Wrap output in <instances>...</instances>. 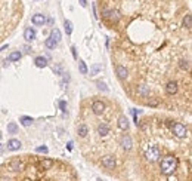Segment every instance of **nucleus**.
<instances>
[{"instance_id":"obj_11","label":"nucleus","mask_w":192,"mask_h":181,"mask_svg":"<svg viewBox=\"0 0 192 181\" xmlns=\"http://www.w3.org/2000/svg\"><path fill=\"white\" fill-rule=\"evenodd\" d=\"M53 165H55V162H53L52 159H47V157H44V159H41V160L38 162V168H40V169H44V171L50 169Z\"/></svg>"},{"instance_id":"obj_22","label":"nucleus","mask_w":192,"mask_h":181,"mask_svg":"<svg viewBox=\"0 0 192 181\" xmlns=\"http://www.w3.org/2000/svg\"><path fill=\"white\" fill-rule=\"evenodd\" d=\"M99 71H102V65L101 64H93L87 73H90V76H96V74H99Z\"/></svg>"},{"instance_id":"obj_28","label":"nucleus","mask_w":192,"mask_h":181,"mask_svg":"<svg viewBox=\"0 0 192 181\" xmlns=\"http://www.w3.org/2000/svg\"><path fill=\"white\" fill-rule=\"evenodd\" d=\"M18 132V125L15 122H9L7 123V134H16Z\"/></svg>"},{"instance_id":"obj_12","label":"nucleus","mask_w":192,"mask_h":181,"mask_svg":"<svg viewBox=\"0 0 192 181\" xmlns=\"http://www.w3.org/2000/svg\"><path fill=\"white\" fill-rule=\"evenodd\" d=\"M177 89H179V86H177V82H174V80H170V82L166 85V92H167L168 95L177 93Z\"/></svg>"},{"instance_id":"obj_4","label":"nucleus","mask_w":192,"mask_h":181,"mask_svg":"<svg viewBox=\"0 0 192 181\" xmlns=\"http://www.w3.org/2000/svg\"><path fill=\"white\" fill-rule=\"evenodd\" d=\"M120 145H121V148H123V150H126V151L132 150V145H133L132 136L127 135V134H124V135L120 138Z\"/></svg>"},{"instance_id":"obj_24","label":"nucleus","mask_w":192,"mask_h":181,"mask_svg":"<svg viewBox=\"0 0 192 181\" xmlns=\"http://www.w3.org/2000/svg\"><path fill=\"white\" fill-rule=\"evenodd\" d=\"M64 28H65L67 36H71V34H73V22H71L70 19H65V21H64Z\"/></svg>"},{"instance_id":"obj_19","label":"nucleus","mask_w":192,"mask_h":181,"mask_svg":"<svg viewBox=\"0 0 192 181\" xmlns=\"http://www.w3.org/2000/svg\"><path fill=\"white\" fill-rule=\"evenodd\" d=\"M33 117H30V116H21L19 117V123L22 125V126H31L33 125Z\"/></svg>"},{"instance_id":"obj_16","label":"nucleus","mask_w":192,"mask_h":181,"mask_svg":"<svg viewBox=\"0 0 192 181\" xmlns=\"http://www.w3.org/2000/svg\"><path fill=\"white\" fill-rule=\"evenodd\" d=\"M98 134L101 136H107L110 134V128H108V125H105V123H99L98 125Z\"/></svg>"},{"instance_id":"obj_35","label":"nucleus","mask_w":192,"mask_h":181,"mask_svg":"<svg viewBox=\"0 0 192 181\" xmlns=\"http://www.w3.org/2000/svg\"><path fill=\"white\" fill-rule=\"evenodd\" d=\"M148 104H149V105H157V104H158V101L152 99V101H148Z\"/></svg>"},{"instance_id":"obj_31","label":"nucleus","mask_w":192,"mask_h":181,"mask_svg":"<svg viewBox=\"0 0 192 181\" xmlns=\"http://www.w3.org/2000/svg\"><path fill=\"white\" fill-rule=\"evenodd\" d=\"M36 151H37V153H44V154H46V153L49 151V148H47L46 145H40V147L36 148Z\"/></svg>"},{"instance_id":"obj_7","label":"nucleus","mask_w":192,"mask_h":181,"mask_svg":"<svg viewBox=\"0 0 192 181\" xmlns=\"http://www.w3.org/2000/svg\"><path fill=\"white\" fill-rule=\"evenodd\" d=\"M92 111L95 113V114H102L104 111H105V104L101 101V99H96V101H93V104H92Z\"/></svg>"},{"instance_id":"obj_9","label":"nucleus","mask_w":192,"mask_h":181,"mask_svg":"<svg viewBox=\"0 0 192 181\" xmlns=\"http://www.w3.org/2000/svg\"><path fill=\"white\" fill-rule=\"evenodd\" d=\"M22 168H24V163H22V160H19V159H12V160L9 162V169L13 171V172L21 171Z\"/></svg>"},{"instance_id":"obj_20","label":"nucleus","mask_w":192,"mask_h":181,"mask_svg":"<svg viewBox=\"0 0 192 181\" xmlns=\"http://www.w3.org/2000/svg\"><path fill=\"white\" fill-rule=\"evenodd\" d=\"M61 31L58 30V28H52V31H50V39H53L56 43H59L61 42Z\"/></svg>"},{"instance_id":"obj_13","label":"nucleus","mask_w":192,"mask_h":181,"mask_svg":"<svg viewBox=\"0 0 192 181\" xmlns=\"http://www.w3.org/2000/svg\"><path fill=\"white\" fill-rule=\"evenodd\" d=\"M46 21H47V19H46V15H43V13H36V15L31 18V22H33L34 25H43Z\"/></svg>"},{"instance_id":"obj_23","label":"nucleus","mask_w":192,"mask_h":181,"mask_svg":"<svg viewBox=\"0 0 192 181\" xmlns=\"http://www.w3.org/2000/svg\"><path fill=\"white\" fill-rule=\"evenodd\" d=\"M183 27H185L186 30H191L192 28V15L191 13L185 15V18H183Z\"/></svg>"},{"instance_id":"obj_1","label":"nucleus","mask_w":192,"mask_h":181,"mask_svg":"<svg viewBox=\"0 0 192 181\" xmlns=\"http://www.w3.org/2000/svg\"><path fill=\"white\" fill-rule=\"evenodd\" d=\"M177 166H179V160H177V157H174L171 154L163 157L161 162H160V171H161V174H164L167 177L168 175H173L176 172Z\"/></svg>"},{"instance_id":"obj_38","label":"nucleus","mask_w":192,"mask_h":181,"mask_svg":"<svg viewBox=\"0 0 192 181\" xmlns=\"http://www.w3.org/2000/svg\"><path fill=\"white\" fill-rule=\"evenodd\" d=\"M0 139H1V132H0Z\"/></svg>"},{"instance_id":"obj_34","label":"nucleus","mask_w":192,"mask_h":181,"mask_svg":"<svg viewBox=\"0 0 192 181\" xmlns=\"http://www.w3.org/2000/svg\"><path fill=\"white\" fill-rule=\"evenodd\" d=\"M168 181H177V178L174 177V175H168V178H167Z\"/></svg>"},{"instance_id":"obj_18","label":"nucleus","mask_w":192,"mask_h":181,"mask_svg":"<svg viewBox=\"0 0 192 181\" xmlns=\"http://www.w3.org/2000/svg\"><path fill=\"white\" fill-rule=\"evenodd\" d=\"M34 64H36V67H38V68H44V67H47V59L44 56H36Z\"/></svg>"},{"instance_id":"obj_17","label":"nucleus","mask_w":192,"mask_h":181,"mask_svg":"<svg viewBox=\"0 0 192 181\" xmlns=\"http://www.w3.org/2000/svg\"><path fill=\"white\" fill-rule=\"evenodd\" d=\"M77 134H78V136H81V138L87 136V134H89V128H87V125H84V123L78 125V128H77Z\"/></svg>"},{"instance_id":"obj_32","label":"nucleus","mask_w":192,"mask_h":181,"mask_svg":"<svg viewBox=\"0 0 192 181\" xmlns=\"http://www.w3.org/2000/svg\"><path fill=\"white\" fill-rule=\"evenodd\" d=\"M59 107H61L62 113H67V102H65V101H61V102H59Z\"/></svg>"},{"instance_id":"obj_27","label":"nucleus","mask_w":192,"mask_h":181,"mask_svg":"<svg viewBox=\"0 0 192 181\" xmlns=\"http://www.w3.org/2000/svg\"><path fill=\"white\" fill-rule=\"evenodd\" d=\"M78 70H80L81 74H87V71H89V68H87V65L83 59H78Z\"/></svg>"},{"instance_id":"obj_5","label":"nucleus","mask_w":192,"mask_h":181,"mask_svg":"<svg viewBox=\"0 0 192 181\" xmlns=\"http://www.w3.org/2000/svg\"><path fill=\"white\" fill-rule=\"evenodd\" d=\"M115 165H117V162H115L114 156L108 154V156H104V157H102V166H104V168H107V169H114Z\"/></svg>"},{"instance_id":"obj_26","label":"nucleus","mask_w":192,"mask_h":181,"mask_svg":"<svg viewBox=\"0 0 192 181\" xmlns=\"http://www.w3.org/2000/svg\"><path fill=\"white\" fill-rule=\"evenodd\" d=\"M138 93H139V95H142V96L149 95V89H148V86H146V85H139V86H138Z\"/></svg>"},{"instance_id":"obj_21","label":"nucleus","mask_w":192,"mask_h":181,"mask_svg":"<svg viewBox=\"0 0 192 181\" xmlns=\"http://www.w3.org/2000/svg\"><path fill=\"white\" fill-rule=\"evenodd\" d=\"M21 56H22V53L19 52V50H13L9 56H7V61H10V62H15V61H19L21 59Z\"/></svg>"},{"instance_id":"obj_8","label":"nucleus","mask_w":192,"mask_h":181,"mask_svg":"<svg viewBox=\"0 0 192 181\" xmlns=\"http://www.w3.org/2000/svg\"><path fill=\"white\" fill-rule=\"evenodd\" d=\"M115 74H117V77H118V79L124 80V79H127V76H129V71H127V68H126L124 65L118 64V65L115 67Z\"/></svg>"},{"instance_id":"obj_3","label":"nucleus","mask_w":192,"mask_h":181,"mask_svg":"<svg viewBox=\"0 0 192 181\" xmlns=\"http://www.w3.org/2000/svg\"><path fill=\"white\" fill-rule=\"evenodd\" d=\"M171 129H173V134L177 136V138H185L186 134H188L186 126H185L183 123H180V122H176V123L171 126Z\"/></svg>"},{"instance_id":"obj_33","label":"nucleus","mask_w":192,"mask_h":181,"mask_svg":"<svg viewBox=\"0 0 192 181\" xmlns=\"http://www.w3.org/2000/svg\"><path fill=\"white\" fill-rule=\"evenodd\" d=\"M71 50H73V56L77 59V50H76V46H71Z\"/></svg>"},{"instance_id":"obj_29","label":"nucleus","mask_w":192,"mask_h":181,"mask_svg":"<svg viewBox=\"0 0 192 181\" xmlns=\"http://www.w3.org/2000/svg\"><path fill=\"white\" fill-rule=\"evenodd\" d=\"M44 45H46V47H47V49H55L58 43H56V42H55L53 39H50V37H47V39L44 40Z\"/></svg>"},{"instance_id":"obj_37","label":"nucleus","mask_w":192,"mask_h":181,"mask_svg":"<svg viewBox=\"0 0 192 181\" xmlns=\"http://www.w3.org/2000/svg\"><path fill=\"white\" fill-rule=\"evenodd\" d=\"M0 181H9V180H6V178H3V180H0Z\"/></svg>"},{"instance_id":"obj_2","label":"nucleus","mask_w":192,"mask_h":181,"mask_svg":"<svg viewBox=\"0 0 192 181\" xmlns=\"http://www.w3.org/2000/svg\"><path fill=\"white\" fill-rule=\"evenodd\" d=\"M145 159L148 160V162H158L160 159H161V150L157 147V145H149L146 150H145Z\"/></svg>"},{"instance_id":"obj_36","label":"nucleus","mask_w":192,"mask_h":181,"mask_svg":"<svg viewBox=\"0 0 192 181\" xmlns=\"http://www.w3.org/2000/svg\"><path fill=\"white\" fill-rule=\"evenodd\" d=\"M7 46H9V45H3L1 47H0V52H3L4 49H7Z\"/></svg>"},{"instance_id":"obj_14","label":"nucleus","mask_w":192,"mask_h":181,"mask_svg":"<svg viewBox=\"0 0 192 181\" xmlns=\"http://www.w3.org/2000/svg\"><path fill=\"white\" fill-rule=\"evenodd\" d=\"M24 39H25L27 42H33V40L36 39V31H34V28H31V27L25 28V31H24Z\"/></svg>"},{"instance_id":"obj_10","label":"nucleus","mask_w":192,"mask_h":181,"mask_svg":"<svg viewBox=\"0 0 192 181\" xmlns=\"http://www.w3.org/2000/svg\"><path fill=\"white\" fill-rule=\"evenodd\" d=\"M21 141L19 139H16V138H10L9 141H7V148L10 150V151H18L19 148H21Z\"/></svg>"},{"instance_id":"obj_15","label":"nucleus","mask_w":192,"mask_h":181,"mask_svg":"<svg viewBox=\"0 0 192 181\" xmlns=\"http://www.w3.org/2000/svg\"><path fill=\"white\" fill-rule=\"evenodd\" d=\"M118 128H120L121 131H127V129H129V119H127L124 114L118 117Z\"/></svg>"},{"instance_id":"obj_25","label":"nucleus","mask_w":192,"mask_h":181,"mask_svg":"<svg viewBox=\"0 0 192 181\" xmlns=\"http://www.w3.org/2000/svg\"><path fill=\"white\" fill-rule=\"evenodd\" d=\"M179 67H180L182 70H185V71H189V68H191L189 59H180V61H179Z\"/></svg>"},{"instance_id":"obj_6","label":"nucleus","mask_w":192,"mask_h":181,"mask_svg":"<svg viewBox=\"0 0 192 181\" xmlns=\"http://www.w3.org/2000/svg\"><path fill=\"white\" fill-rule=\"evenodd\" d=\"M102 15H104V18H110L111 21H118L120 19V12L114 10V9H104Z\"/></svg>"},{"instance_id":"obj_30","label":"nucleus","mask_w":192,"mask_h":181,"mask_svg":"<svg viewBox=\"0 0 192 181\" xmlns=\"http://www.w3.org/2000/svg\"><path fill=\"white\" fill-rule=\"evenodd\" d=\"M96 86H98V89L102 90V92H108V86H107V83H105V82H102V80H98V82H96Z\"/></svg>"}]
</instances>
